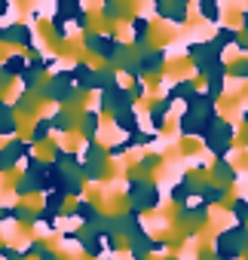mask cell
Here are the masks:
<instances>
[{
  "instance_id": "52a82bcc",
  "label": "cell",
  "mask_w": 248,
  "mask_h": 260,
  "mask_svg": "<svg viewBox=\"0 0 248 260\" xmlns=\"http://www.w3.org/2000/svg\"><path fill=\"white\" fill-rule=\"evenodd\" d=\"M227 43H236V31L233 28H218V37H215V46H227Z\"/></svg>"
},
{
  "instance_id": "7c38bea8",
  "label": "cell",
  "mask_w": 248,
  "mask_h": 260,
  "mask_svg": "<svg viewBox=\"0 0 248 260\" xmlns=\"http://www.w3.org/2000/svg\"><path fill=\"white\" fill-rule=\"evenodd\" d=\"M199 12L205 15L208 22H218V6L215 3H199Z\"/></svg>"
},
{
  "instance_id": "3957f363",
  "label": "cell",
  "mask_w": 248,
  "mask_h": 260,
  "mask_svg": "<svg viewBox=\"0 0 248 260\" xmlns=\"http://www.w3.org/2000/svg\"><path fill=\"white\" fill-rule=\"evenodd\" d=\"M25 71H28V67H25V55H9L3 64H0V74H3V77H19Z\"/></svg>"
},
{
  "instance_id": "e0dca14e",
  "label": "cell",
  "mask_w": 248,
  "mask_h": 260,
  "mask_svg": "<svg viewBox=\"0 0 248 260\" xmlns=\"http://www.w3.org/2000/svg\"><path fill=\"white\" fill-rule=\"evenodd\" d=\"M43 260H56V254H49V251H43Z\"/></svg>"
},
{
  "instance_id": "9c48e42d",
  "label": "cell",
  "mask_w": 248,
  "mask_h": 260,
  "mask_svg": "<svg viewBox=\"0 0 248 260\" xmlns=\"http://www.w3.org/2000/svg\"><path fill=\"white\" fill-rule=\"evenodd\" d=\"M233 214H236L239 223H248V202H245V199H236V202H233Z\"/></svg>"
},
{
  "instance_id": "7a4b0ae2",
  "label": "cell",
  "mask_w": 248,
  "mask_h": 260,
  "mask_svg": "<svg viewBox=\"0 0 248 260\" xmlns=\"http://www.w3.org/2000/svg\"><path fill=\"white\" fill-rule=\"evenodd\" d=\"M114 119H117V129H120V132L138 135V113H135L132 107H129V110H120V113H117Z\"/></svg>"
},
{
  "instance_id": "8fae6325",
  "label": "cell",
  "mask_w": 248,
  "mask_h": 260,
  "mask_svg": "<svg viewBox=\"0 0 248 260\" xmlns=\"http://www.w3.org/2000/svg\"><path fill=\"white\" fill-rule=\"evenodd\" d=\"M95 119H98V113H95V110H89V113L83 116V123H86V126H83V132H86V135H95Z\"/></svg>"
},
{
  "instance_id": "ba28073f",
  "label": "cell",
  "mask_w": 248,
  "mask_h": 260,
  "mask_svg": "<svg viewBox=\"0 0 248 260\" xmlns=\"http://www.w3.org/2000/svg\"><path fill=\"white\" fill-rule=\"evenodd\" d=\"M187 196H190V184L187 181H181L178 187H172V199L175 202H187Z\"/></svg>"
},
{
  "instance_id": "4fadbf2b",
  "label": "cell",
  "mask_w": 248,
  "mask_h": 260,
  "mask_svg": "<svg viewBox=\"0 0 248 260\" xmlns=\"http://www.w3.org/2000/svg\"><path fill=\"white\" fill-rule=\"evenodd\" d=\"M144 31H147V22H144V19H135V37H138V40L144 37Z\"/></svg>"
},
{
  "instance_id": "8992f818",
  "label": "cell",
  "mask_w": 248,
  "mask_h": 260,
  "mask_svg": "<svg viewBox=\"0 0 248 260\" xmlns=\"http://www.w3.org/2000/svg\"><path fill=\"white\" fill-rule=\"evenodd\" d=\"M224 196H227V187H221V184H215V187L205 184V187H202V199H205V202H221Z\"/></svg>"
},
{
  "instance_id": "5bb4252c",
  "label": "cell",
  "mask_w": 248,
  "mask_h": 260,
  "mask_svg": "<svg viewBox=\"0 0 248 260\" xmlns=\"http://www.w3.org/2000/svg\"><path fill=\"white\" fill-rule=\"evenodd\" d=\"M62 239H64V242H80V239H83V236H80V233H64V236H62Z\"/></svg>"
},
{
  "instance_id": "ac0fdd59",
  "label": "cell",
  "mask_w": 248,
  "mask_h": 260,
  "mask_svg": "<svg viewBox=\"0 0 248 260\" xmlns=\"http://www.w3.org/2000/svg\"><path fill=\"white\" fill-rule=\"evenodd\" d=\"M169 260H181V257H169Z\"/></svg>"
},
{
  "instance_id": "277c9868",
  "label": "cell",
  "mask_w": 248,
  "mask_h": 260,
  "mask_svg": "<svg viewBox=\"0 0 248 260\" xmlns=\"http://www.w3.org/2000/svg\"><path fill=\"white\" fill-rule=\"evenodd\" d=\"M215 181H218L221 187L236 181V171H233V165H230L227 159H218V162H215Z\"/></svg>"
},
{
  "instance_id": "30bf717a",
  "label": "cell",
  "mask_w": 248,
  "mask_h": 260,
  "mask_svg": "<svg viewBox=\"0 0 248 260\" xmlns=\"http://www.w3.org/2000/svg\"><path fill=\"white\" fill-rule=\"evenodd\" d=\"M49 129H52V126H49V119H37V126H34V141H43Z\"/></svg>"
},
{
  "instance_id": "2e32d148",
  "label": "cell",
  "mask_w": 248,
  "mask_h": 260,
  "mask_svg": "<svg viewBox=\"0 0 248 260\" xmlns=\"http://www.w3.org/2000/svg\"><path fill=\"white\" fill-rule=\"evenodd\" d=\"M141 95H144V86H141V83H135V89H132V98H141Z\"/></svg>"
},
{
  "instance_id": "5b68a950",
  "label": "cell",
  "mask_w": 248,
  "mask_h": 260,
  "mask_svg": "<svg viewBox=\"0 0 248 260\" xmlns=\"http://www.w3.org/2000/svg\"><path fill=\"white\" fill-rule=\"evenodd\" d=\"M15 129H19V123H15L12 110L6 104H0V135H15Z\"/></svg>"
},
{
  "instance_id": "9a60e30c",
  "label": "cell",
  "mask_w": 248,
  "mask_h": 260,
  "mask_svg": "<svg viewBox=\"0 0 248 260\" xmlns=\"http://www.w3.org/2000/svg\"><path fill=\"white\" fill-rule=\"evenodd\" d=\"M37 251H40V242H31V248H25V257L28 254H37Z\"/></svg>"
},
{
  "instance_id": "6da1fadb",
  "label": "cell",
  "mask_w": 248,
  "mask_h": 260,
  "mask_svg": "<svg viewBox=\"0 0 248 260\" xmlns=\"http://www.w3.org/2000/svg\"><path fill=\"white\" fill-rule=\"evenodd\" d=\"M86 46H92V52L101 55V58H114L117 49H120V43L111 37V34H89V37H86Z\"/></svg>"
}]
</instances>
